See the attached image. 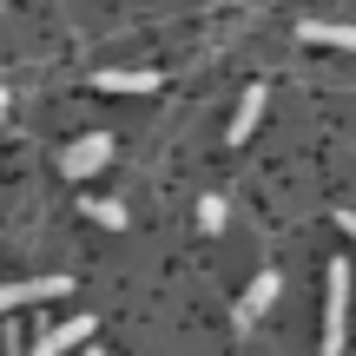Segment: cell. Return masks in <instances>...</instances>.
Returning <instances> with one entry per match:
<instances>
[{"instance_id": "5b68a950", "label": "cell", "mask_w": 356, "mask_h": 356, "mask_svg": "<svg viewBox=\"0 0 356 356\" xmlns=\"http://www.w3.org/2000/svg\"><path fill=\"white\" fill-rule=\"evenodd\" d=\"M297 40L304 47H350L356 53V26L350 20H297Z\"/></svg>"}, {"instance_id": "7c38bea8", "label": "cell", "mask_w": 356, "mask_h": 356, "mask_svg": "<svg viewBox=\"0 0 356 356\" xmlns=\"http://www.w3.org/2000/svg\"><path fill=\"white\" fill-rule=\"evenodd\" d=\"M0 113H7V92H0Z\"/></svg>"}, {"instance_id": "3957f363", "label": "cell", "mask_w": 356, "mask_h": 356, "mask_svg": "<svg viewBox=\"0 0 356 356\" xmlns=\"http://www.w3.org/2000/svg\"><path fill=\"white\" fill-rule=\"evenodd\" d=\"M106 159H113V139H106V132H86V139H73V145L60 152V172H66V178H92Z\"/></svg>"}, {"instance_id": "8992f818", "label": "cell", "mask_w": 356, "mask_h": 356, "mask_svg": "<svg viewBox=\"0 0 356 356\" xmlns=\"http://www.w3.org/2000/svg\"><path fill=\"white\" fill-rule=\"evenodd\" d=\"M264 99H270L264 86H244V99H238V113H231V132H225L231 145H244V139H251V132H257V119H264Z\"/></svg>"}, {"instance_id": "277c9868", "label": "cell", "mask_w": 356, "mask_h": 356, "mask_svg": "<svg viewBox=\"0 0 356 356\" xmlns=\"http://www.w3.org/2000/svg\"><path fill=\"white\" fill-rule=\"evenodd\" d=\"M277 291H284V277H277V270H257V277H251V291L238 297V323H244V330H251V323L264 317L270 304H277Z\"/></svg>"}, {"instance_id": "6da1fadb", "label": "cell", "mask_w": 356, "mask_h": 356, "mask_svg": "<svg viewBox=\"0 0 356 356\" xmlns=\"http://www.w3.org/2000/svg\"><path fill=\"white\" fill-rule=\"evenodd\" d=\"M350 337V264H330L323 277V356H343Z\"/></svg>"}, {"instance_id": "8fae6325", "label": "cell", "mask_w": 356, "mask_h": 356, "mask_svg": "<svg viewBox=\"0 0 356 356\" xmlns=\"http://www.w3.org/2000/svg\"><path fill=\"white\" fill-rule=\"evenodd\" d=\"M86 356H106V350H99V343H86Z\"/></svg>"}, {"instance_id": "ba28073f", "label": "cell", "mask_w": 356, "mask_h": 356, "mask_svg": "<svg viewBox=\"0 0 356 356\" xmlns=\"http://www.w3.org/2000/svg\"><path fill=\"white\" fill-rule=\"evenodd\" d=\"M86 218L106 225V231H126V204H119V198H86Z\"/></svg>"}, {"instance_id": "52a82bcc", "label": "cell", "mask_w": 356, "mask_h": 356, "mask_svg": "<svg viewBox=\"0 0 356 356\" xmlns=\"http://www.w3.org/2000/svg\"><path fill=\"white\" fill-rule=\"evenodd\" d=\"M92 86H99V92H152L159 73H152V66H139V73H132V66H106V73H92Z\"/></svg>"}, {"instance_id": "9c48e42d", "label": "cell", "mask_w": 356, "mask_h": 356, "mask_svg": "<svg viewBox=\"0 0 356 356\" xmlns=\"http://www.w3.org/2000/svg\"><path fill=\"white\" fill-rule=\"evenodd\" d=\"M198 231H225V198H198Z\"/></svg>"}, {"instance_id": "30bf717a", "label": "cell", "mask_w": 356, "mask_h": 356, "mask_svg": "<svg viewBox=\"0 0 356 356\" xmlns=\"http://www.w3.org/2000/svg\"><path fill=\"white\" fill-rule=\"evenodd\" d=\"M337 225H343V231H350V244H356V211H337Z\"/></svg>"}, {"instance_id": "7a4b0ae2", "label": "cell", "mask_w": 356, "mask_h": 356, "mask_svg": "<svg viewBox=\"0 0 356 356\" xmlns=\"http://www.w3.org/2000/svg\"><path fill=\"white\" fill-rule=\"evenodd\" d=\"M73 291V277L66 270H47V277H26V284H0V317H13V310L26 304H53V297Z\"/></svg>"}]
</instances>
